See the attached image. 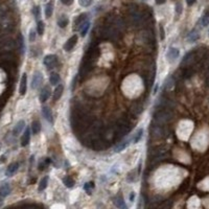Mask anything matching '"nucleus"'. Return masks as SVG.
<instances>
[{"mask_svg":"<svg viewBox=\"0 0 209 209\" xmlns=\"http://www.w3.org/2000/svg\"><path fill=\"white\" fill-rule=\"evenodd\" d=\"M14 41L9 38H2L0 39V50L3 52H7V51L12 50L14 48Z\"/></svg>","mask_w":209,"mask_h":209,"instance_id":"obj_3","label":"nucleus"},{"mask_svg":"<svg viewBox=\"0 0 209 209\" xmlns=\"http://www.w3.org/2000/svg\"><path fill=\"white\" fill-rule=\"evenodd\" d=\"M129 144V142L128 141H125L123 143H121V144H119L118 146L116 148V152H120V151H122V150H125V146Z\"/></svg>","mask_w":209,"mask_h":209,"instance_id":"obj_32","label":"nucleus"},{"mask_svg":"<svg viewBox=\"0 0 209 209\" xmlns=\"http://www.w3.org/2000/svg\"><path fill=\"white\" fill-rule=\"evenodd\" d=\"M181 12H182V5H181L180 3H178V4H177V13L180 14Z\"/></svg>","mask_w":209,"mask_h":209,"instance_id":"obj_36","label":"nucleus"},{"mask_svg":"<svg viewBox=\"0 0 209 209\" xmlns=\"http://www.w3.org/2000/svg\"><path fill=\"white\" fill-rule=\"evenodd\" d=\"M179 55H180V52H179V49L178 48L170 47V48L168 49V51H167V53H166L167 61L170 62V63H173V62H175L177 59H178Z\"/></svg>","mask_w":209,"mask_h":209,"instance_id":"obj_5","label":"nucleus"},{"mask_svg":"<svg viewBox=\"0 0 209 209\" xmlns=\"http://www.w3.org/2000/svg\"><path fill=\"white\" fill-rule=\"evenodd\" d=\"M93 187H94V184H93V182L86 183V184H85V190L87 192V194H91V192H92Z\"/></svg>","mask_w":209,"mask_h":209,"instance_id":"obj_29","label":"nucleus"},{"mask_svg":"<svg viewBox=\"0 0 209 209\" xmlns=\"http://www.w3.org/2000/svg\"><path fill=\"white\" fill-rule=\"evenodd\" d=\"M63 182H64V184L66 185L67 187H69V188H72V187L74 186V180L69 176L65 177V178L63 179Z\"/></svg>","mask_w":209,"mask_h":209,"instance_id":"obj_25","label":"nucleus"},{"mask_svg":"<svg viewBox=\"0 0 209 209\" xmlns=\"http://www.w3.org/2000/svg\"><path fill=\"white\" fill-rule=\"evenodd\" d=\"M172 119V113L170 111L165 110H160L155 114V120L159 123V125H164V123H167L168 121Z\"/></svg>","mask_w":209,"mask_h":209,"instance_id":"obj_2","label":"nucleus"},{"mask_svg":"<svg viewBox=\"0 0 209 209\" xmlns=\"http://www.w3.org/2000/svg\"><path fill=\"white\" fill-rule=\"evenodd\" d=\"M50 96V89L47 86H45L44 88L41 90V93H40V100L42 103H45V101L48 99V97Z\"/></svg>","mask_w":209,"mask_h":209,"instance_id":"obj_9","label":"nucleus"},{"mask_svg":"<svg viewBox=\"0 0 209 209\" xmlns=\"http://www.w3.org/2000/svg\"><path fill=\"white\" fill-rule=\"evenodd\" d=\"M47 184H48V177H44V178L42 179L41 181H40L39 183V187H38V190L39 192H43V190L45 189L47 187Z\"/></svg>","mask_w":209,"mask_h":209,"instance_id":"obj_18","label":"nucleus"},{"mask_svg":"<svg viewBox=\"0 0 209 209\" xmlns=\"http://www.w3.org/2000/svg\"><path fill=\"white\" fill-rule=\"evenodd\" d=\"M79 4L82 5V7H89V5H91V3H92V0H79Z\"/></svg>","mask_w":209,"mask_h":209,"instance_id":"obj_31","label":"nucleus"},{"mask_svg":"<svg viewBox=\"0 0 209 209\" xmlns=\"http://www.w3.org/2000/svg\"><path fill=\"white\" fill-rule=\"evenodd\" d=\"M53 12V3L52 2H48L46 5H45V16L47 18L51 17Z\"/></svg>","mask_w":209,"mask_h":209,"instance_id":"obj_20","label":"nucleus"},{"mask_svg":"<svg viewBox=\"0 0 209 209\" xmlns=\"http://www.w3.org/2000/svg\"><path fill=\"white\" fill-rule=\"evenodd\" d=\"M35 39H36V31L33 29H31V33H29V41L33 42L35 41Z\"/></svg>","mask_w":209,"mask_h":209,"instance_id":"obj_34","label":"nucleus"},{"mask_svg":"<svg viewBox=\"0 0 209 209\" xmlns=\"http://www.w3.org/2000/svg\"><path fill=\"white\" fill-rule=\"evenodd\" d=\"M61 2L64 5H71L73 3V0H61Z\"/></svg>","mask_w":209,"mask_h":209,"instance_id":"obj_35","label":"nucleus"},{"mask_svg":"<svg viewBox=\"0 0 209 209\" xmlns=\"http://www.w3.org/2000/svg\"><path fill=\"white\" fill-rule=\"evenodd\" d=\"M132 129V125L128 119L122 118L117 122L116 128H115V138L119 139L121 137L125 136Z\"/></svg>","mask_w":209,"mask_h":209,"instance_id":"obj_1","label":"nucleus"},{"mask_svg":"<svg viewBox=\"0 0 209 209\" xmlns=\"http://www.w3.org/2000/svg\"><path fill=\"white\" fill-rule=\"evenodd\" d=\"M63 92H64V87H63V85H58V86L55 87V92H53V99H55V100H59L62 95H63Z\"/></svg>","mask_w":209,"mask_h":209,"instance_id":"obj_14","label":"nucleus"},{"mask_svg":"<svg viewBox=\"0 0 209 209\" xmlns=\"http://www.w3.org/2000/svg\"><path fill=\"white\" fill-rule=\"evenodd\" d=\"M40 130H41V125H40L39 121L35 120L31 123V132H33V134H38Z\"/></svg>","mask_w":209,"mask_h":209,"instance_id":"obj_22","label":"nucleus"},{"mask_svg":"<svg viewBox=\"0 0 209 209\" xmlns=\"http://www.w3.org/2000/svg\"><path fill=\"white\" fill-rule=\"evenodd\" d=\"M11 192V186L9 184H3L0 187V197L1 198H5L7 197Z\"/></svg>","mask_w":209,"mask_h":209,"instance_id":"obj_15","label":"nucleus"},{"mask_svg":"<svg viewBox=\"0 0 209 209\" xmlns=\"http://www.w3.org/2000/svg\"><path fill=\"white\" fill-rule=\"evenodd\" d=\"M86 18H87V14H82L77 17V19L75 20V25H76V28L79 29V26L83 24L85 21H86Z\"/></svg>","mask_w":209,"mask_h":209,"instance_id":"obj_19","label":"nucleus"},{"mask_svg":"<svg viewBox=\"0 0 209 209\" xmlns=\"http://www.w3.org/2000/svg\"><path fill=\"white\" fill-rule=\"evenodd\" d=\"M24 127H25V121L24 120H19L17 123H16L15 128H14L13 134L15 135V136H18L20 133L22 132V130L24 129Z\"/></svg>","mask_w":209,"mask_h":209,"instance_id":"obj_10","label":"nucleus"},{"mask_svg":"<svg viewBox=\"0 0 209 209\" xmlns=\"http://www.w3.org/2000/svg\"><path fill=\"white\" fill-rule=\"evenodd\" d=\"M186 2L188 5H192L194 2H196V0H186Z\"/></svg>","mask_w":209,"mask_h":209,"instance_id":"obj_38","label":"nucleus"},{"mask_svg":"<svg viewBox=\"0 0 209 209\" xmlns=\"http://www.w3.org/2000/svg\"><path fill=\"white\" fill-rule=\"evenodd\" d=\"M202 25L203 26L209 25V12H206L202 17Z\"/></svg>","mask_w":209,"mask_h":209,"instance_id":"obj_28","label":"nucleus"},{"mask_svg":"<svg viewBox=\"0 0 209 209\" xmlns=\"http://www.w3.org/2000/svg\"><path fill=\"white\" fill-rule=\"evenodd\" d=\"M18 168H19V163L18 162L12 163V164L7 167V172H5V174H7V176L11 177V176H13L16 172H17Z\"/></svg>","mask_w":209,"mask_h":209,"instance_id":"obj_13","label":"nucleus"},{"mask_svg":"<svg viewBox=\"0 0 209 209\" xmlns=\"http://www.w3.org/2000/svg\"><path fill=\"white\" fill-rule=\"evenodd\" d=\"M142 133H143V130H142V129H139V130L137 131L136 136H135V138H134V143H137L139 140H140L141 137H142Z\"/></svg>","mask_w":209,"mask_h":209,"instance_id":"obj_30","label":"nucleus"},{"mask_svg":"<svg viewBox=\"0 0 209 209\" xmlns=\"http://www.w3.org/2000/svg\"><path fill=\"white\" fill-rule=\"evenodd\" d=\"M33 15H35L36 19H38V18L40 17V7H33Z\"/></svg>","mask_w":209,"mask_h":209,"instance_id":"obj_33","label":"nucleus"},{"mask_svg":"<svg viewBox=\"0 0 209 209\" xmlns=\"http://www.w3.org/2000/svg\"><path fill=\"white\" fill-rule=\"evenodd\" d=\"M42 112H43V116L45 117V119H46L47 121H49L50 123L53 122L52 112H51L50 108H48V107H44L43 110H42Z\"/></svg>","mask_w":209,"mask_h":209,"instance_id":"obj_12","label":"nucleus"},{"mask_svg":"<svg viewBox=\"0 0 209 209\" xmlns=\"http://www.w3.org/2000/svg\"><path fill=\"white\" fill-rule=\"evenodd\" d=\"M68 23H69V20L66 16H61V18H60L59 21H58V25H59L61 28H65V27L68 25Z\"/></svg>","mask_w":209,"mask_h":209,"instance_id":"obj_17","label":"nucleus"},{"mask_svg":"<svg viewBox=\"0 0 209 209\" xmlns=\"http://www.w3.org/2000/svg\"><path fill=\"white\" fill-rule=\"evenodd\" d=\"M44 28H45L44 22H43V21H38V23H37V31H38V33H39L40 36L43 35V33H44Z\"/></svg>","mask_w":209,"mask_h":209,"instance_id":"obj_27","label":"nucleus"},{"mask_svg":"<svg viewBox=\"0 0 209 209\" xmlns=\"http://www.w3.org/2000/svg\"><path fill=\"white\" fill-rule=\"evenodd\" d=\"M134 199H135V194H134V192H131V194H130V201H131V202H133V201H134Z\"/></svg>","mask_w":209,"mask_h":209,"instance_id":"obj_39","label":"nucleus"},{"mask_svg":"<svg viewBox=\"0 0 209 209\" xmlns=\"http://www.w3.org/2000/svg\"><path fill=\"white\" fill-rule=\"evenodd\" d=\"M114 204H115V206L118 207V208H123V209L127 208V205H125L122 198H116L114 200Z\"/></svg>","mask_w":209,"mask_h":209,"instance_id":"obj_24","label":"nucleus"},{"mask_svg":"<svg viewBox=\"0 0 209 209\" xmlns=\"http://www.w3.org/2000/svg\"><path fill=\"white\" fill-rule=\"evenodd\" d=\"M18 45H19L20 52L24 53L25 45H24V39H23V36L22 35H19V37H18Z\"/></svg>","mask_w":209,"mask_h":209,"instance_id":"obj_23","label":"nucleus"},{"mask_svg":"<svg viewBox=\"0 0 209 209\" xmlns=\"http://www.w3.org/2000/svg\"><path fill=\"white\" fill-rule=\"evenodd\" d=\"M4 158H5L4 156H1V157H0V159H1V160H0V162H3V161H4Z\"/></svg>","mask_w":209,"mask_h":209,"instance_id":"obj_40","label":"nucleus"},{"mask_svg":"<svg viewBox=\"0 0 209 209\" xmlns=\"http://www.w3.org/2000/svg\"><path fill=\"white\" fill-rule=\"evenodd\" d=\"M29 138H31V130L28 128L24 131L22 137H21V145L22 146H26L29 143Z\"/></svg>","mask_w":209,"mask_h":209,"instance_id":"obj_11","label":"nucleus"},{"mask_svg":"<svg viewBox=\"0 0 209 209\" xmlns=\"http://www.w3.org/2000/svg\"><path fill=\"white\" fill-rule=\"evenodd\" d=\"M27 89V76L26 73H23L22 77H21V81H20V87H19V92L21 95H24L26 93Z\"/></svg>","mask_w":209,"mask_h":209,"instance_id":"obj_8","label":"nucleus"},{"mask_svg":"<svg viewBox=\"0 0 209 209\" xmlns=\"http://www.w3.org/2000/svg\"><path fill=\"white\" fill-rule=\"evenodd\" d=\"M42 81H43V76H42V73L37 71L35 72L33 76V81H31V89H37L38 87L41 85Z\"/></svg>","mask_w":209,"mask_h":209,"instance_id":"obj_6","label":"nucleus"},{"mask_svg":"<svg viewBox=\"0 0 209 209\" xmlns=\"http://www.w3.org/2000/svg\"><path fill=\"white\" fill-rule=\"evenodd\" d=\"M49 81H50L51 85H58V84L60 83V75L58 74V73H52V74L50 75Z\"/></svg>","mask_w":209,"mask_h":209,"instance_id":"obj_26","label":"nucleus"},{"mask_svg":"<svg viewBox=\"0 0 209 209\" xmlns=\"http://www.w3.org/2000/svg\"><path fill=\"white\" fill-rule=\"evenodd\" d=\"M58 63V59L55 55H48L44 58V65L47 69H52Z\"/></svg>","mask_w":209,"mask_h":209,"instance_id":"obj_4","label":"nucleus"},{"mask_svg":"<svg viewBox=\"0 0 209 209\" xmlns=\"http://www.w3.org/2000/svg\"><path fill=\"white\" fill-rule=\"evenodd\" d=\"M89 27H90V22L87 21V20L81 25V26H79V31H81L82 37H85V36L87 35V33H88V31H89Z\"/></svg>","mask_w":209,"mask_h":209,"instance_id":"obj_16","label":"nucleus"},{"mask_svg":"<svg viewBox=\"0 0 209 209\" xmlns=\"http://www.w3.org/2000/svg\"><path fill=\"white\" fill-rule=\"evenodd\" d=\"M76 43H77V36L74 35V36H72L71 38H69L68 41L65 43L64 49L66 51H71L73 48H74V46L76 45Z\"/></svg>","mask_w":209,"mask_h":209,"instance_id":"obj_7","label":"nucleus"},{"mask_svg":"<svg viewBox=\"0 0 209 209\" xmlns=\"http://www.w3.org/2000/svg\"><path fill=\"white\" fill-rule=\"evenodd\" d=\"M155 1H156V3L157 4H163V3H165V1H166V0H155Z\"/></svg>","mask_w":209,"mask_h":209,"instance_id":"obj_37","label":"nucleus"},{"mask_svg":"<svg viewBox=\"0 0 209 209\" xmlns=\"http://www.w3.org/2000/svg\"><path fill=\"white\" fill-rule=\"evenodd\" d=\"M199 38H200V35H199V33L197 31H192L189 33V35H188V41L189 42H196L197 40H199Z\"/></svg>","mask_w":209,"mask_h":209,"instance_id":"obj_21","label":"nucleus"}]
</instances>
